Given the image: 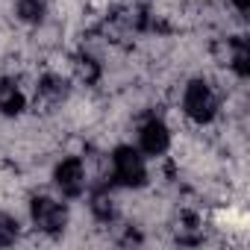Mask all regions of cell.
I'll list each match as a JSON object with an SVG mask.
<instances>
[{
  "label": "cell",
  "mask_w": 250,
  "mask_h": 250,
  "mask_svg": "<svg viewBox=\"0 0 250 250\" xmlns=\"http://www.w3.org/2000/svg\"><path fill=\"white\" fill-rule=\"evenodd\" d=\"M112 177L118 186H127V188H142L147 183V165L145 156L130 147V145H121L112 150Z\"/></svg>",
  "instance_id": "cell-1"
},
{
  "label": "cell",
  "mask_w": 250,
  "mask_h": 250,
  "mask_svg": "<svg viewBox=\"0 0 250 250\" xmlns=\"http://www.w3.org/2000/svg\"><path fill=\"white\" fill-rule=\"evenodd\" d=\"M183 112L194 124H212L218 115V94L206 80H191L183 94Z\"/></svg>",
  "instance_id": "cell-2"
},
{
  "label": "cell",
  "mask_w": 250,
  "mask_h": 250,
  "mask_svg": "<svg viewBox=\"0 0 250 250\" xmlns=\"http://www.w3.org/2000/svg\"><path fill=\"white\" fill-rule=\"evenodd\" d=\"M30 218H33V227L44 235H59L68 227V209L53 197H33Z\"/></svg>",
  "instance_id": "cell-3"
},
{
  "label": "cell",
  "mask_w": 250,
  "mask_h": 250,
  "mask_svg": "<svg viewBox=\"0 0 250 250\" xmlns=\"http://www.w3.org/2000/svg\"><path fill=\"white\" fill-rule=\"evenodd\" d=\"M53 180H56V188L65 197H80L85 191V165H83V159H77V156L62 159L53 168Z\"/></svg>",
  "instance_id": "cell-4"
},
{
  "label": "cell",
  "mask_w": 250,
  "mask_h": 250,
  "mask_svg": "<svg viewBox=\"0 0 250 250\" xmlns=\"http://www.w3.org/2000/svg\"><path fill=\"white\" fill-rule=\"evenodd\" d=\"M139 147L147 153V156H162L168 147H171V130L165 127V121L150 115L142 127H139Z\"/></svg>",
  "instance_id": "cell-5"
},
{
  "label": "cell",
  "mask_w": 250,
  "mask_h": 250,
  "mask_svg": "<svg viewBox=\"0 0 250 250\" xmlns=\"http://www.w3.org/2000/svg\"><path fill=\"white\" fill-rule=\"evenodd\" d=\"M36 97L44 103V106H56L68 97V80H62L59 74H44L36 85Z\"/></svg>",
  "instance_id": "cell-6"
},
{
  "label": "cell",
  "mask_w": 250,
  "mask_h": 250,
  "mask_svg": "<svg viewBox=\"0 0 250 250\" xmlns=\"http://www.w3.org/2000/svg\"><path fill=\"white\" fill-rule=\"evenodd\" d=\"M27 109V97H24V91H21V85L15 83V80H0V112L3 115H9V118H15V115H21Z\"/></svg>",
  "instance_id": "cell-7"
},
{
  "label": "cell",
  "mask_w": 250,
  "mask_h": 250,
  "mask_svg": "<svg viewBox=\"0 0 250 250\" xmlns=\"http://www.w3.org/2000/svg\"><path fill=\"white\" fill-rule=\"evenodd\" d=\"M229 65H232V71H235L241 80L250 74V53H247V42H244L241 36L232 39V62H229Z\"/></svg>",
  "instance_id": "cell-8"
},
{
  "label": "cell",
  "mask_w": 250,
  "mask_h": 250,
  "mask_svg": "<svg viewBox=\"0 0 250 250\" xmlns=\"http://www.w3.org/2000/svg\"><path fill=\"white\" fill-rule=\"evenodd\" d=\"M77 74H80V80H83L85 85H94L103 71H100V62H97V59H91V56H77Z\"/></svg>",
  "instance_id": "cell-9"
},
{
  "label": "cell",
  "mask_w": 250,
  "mask_h": 250,
  "mask_svg": "<svg viewBox=\"0 0 250 250\" xmlns=\"http://www.w3.org/2000/svg\"><path fill=\"white\" fill-rule=\"evenodd\" d=\"M18 18L27 21V24H42L44 3H42V0H18Z\"/></svg>",
  "instance_id": "cell-10"
},
{
  "label": "cell",
  "mask_w": 250,
  "mask_h": 250,
  "mask_svg": "<svg viewBox=\"0 0 250 250\" xmlns=\"http://www.w3.org/2000/svg\"><path fill=\"white\" fill-rule=\"evenodd\" d=\"M18 241V218L9 212H0V247H9Z\"/></svg>",
  "instance_id": "cell-11"
},
{
  "label": "cell",
  "mask_w": 250,
  "mask_h": 250,
  "mask_svg": "<svg viewBox=\"0 0 250 250\" xmlns=\"http://www.w3.org/2000/svg\"><path fill=\"white\" fill-rule=\"evenodd\" d=\"M91 212H94V218H97V221H112V218H115V206H112V197H109L106 191L94 194V197H91Z\"/></svg>",
  "instance_id": "cell-12"
},
{
  "label": "cell",
  "mask_w": 250,
  "mask_h": 250,
  "mask_svg": "<svg viewBox=\"0 0 250 250\" xmlns=\"http://www.w3.org/2000/svg\"><path fill=\"white\" fill-rule=\"evenodd\" d=\"M232 6H235L241 15H247V9H250V0H232Z\"/></svg>",
  "instance_id": "cell-13"
}]
</instances>
